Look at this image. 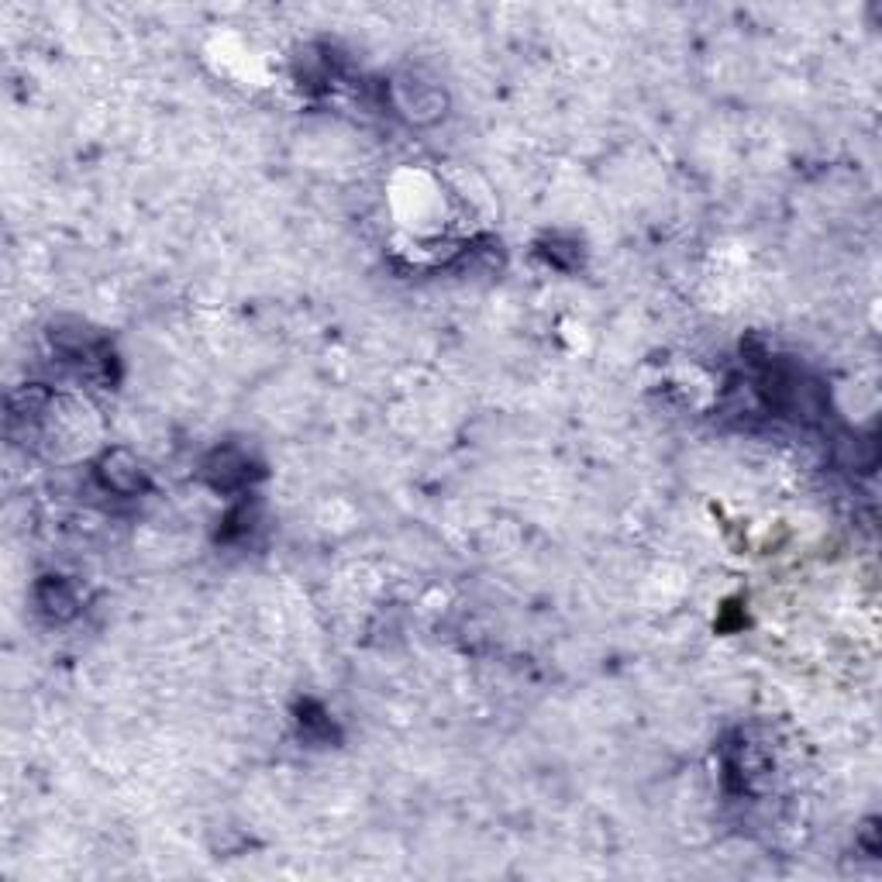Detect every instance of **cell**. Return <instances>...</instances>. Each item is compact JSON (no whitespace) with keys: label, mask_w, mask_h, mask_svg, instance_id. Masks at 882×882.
Returning <instances> with one entry per match:
<instances>
[{"label":"cell","mask_w":882,"mask_h":882,"mask_svg":"<svg viewBox=\"0 0 882 882\" xmlns=\"http://www.w3.org/2000/svg\"><path fill=\"white\" fill-rule=\"evenodd\" d=\"M259 469H252V459L242 449H217L207 462H204V480L220 490V493H235L245 490Z\"/></svg>","instance_id":"6da1fadb"},{"label":"cell","mask_w":882,"mask_h":882,"mask_svg":"<svg viewBox=\"0 0 882 882\" xmlns=\"http://www.w3.org/2000/svg\"><path fill=\"white\" fill-rule=\"evenodd\" d=\"M862 841H865L869 855H875V852H879V844H875V821H869V824H865V834H862Z\"/></svg>","instance_id":"277c9868"},{"label":"cell","mask_w":882,"mask_h":882,"mask_svg":"<svg viewBox=\"0 0 882 882\" xmlns=\"http://www.w3.org/2000/svg\"><path fill=\"white\" fill-rule=\"evenodd\" d=\"M39 607L56 617V620H66L77 614L80 600H77V590H72V582L59 579V576H49L42 586H39Z\"/></svg>","instance_id":"3957f363"},{"label":"cell","mask_w":882,"mask_h":882,"mask_svg":"<svg viewBox=\"0 0 882 882\" xmlns=\"http://www.w3.org/2000/svg\"><path fill=\"white\" fill-rule=\"evenodd\" d=\"M97 480L110 490V493H121V497H135L149 487V476H145L141 462L125 452V449H115L107 452L100 462H97Z\"/></svg>","instance_id":"7a4b0ae2"}]
</instances>
